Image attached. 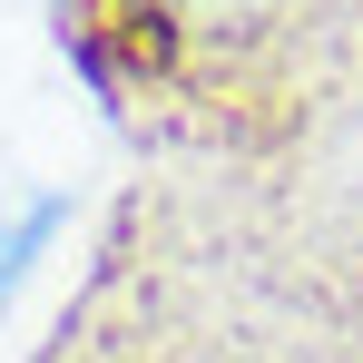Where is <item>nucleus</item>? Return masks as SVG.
<instances>
[{"label":"nucleus","instance_id":"nucleus-1","mask_svg":"<svg viewBox=\"0 0 363 363\" xmlns=\"http://www.w3.org/2000/svg\"><path fill=\"white\" fill-rule=\"evenodd\" d=\"M79 30H89L99 60L128 69V79L177 69V20H167V0H79Z\"/></svg>","mask_w":363,"mask_h":363},{"label":"nucleus","instance_id":"nucleus-2","mask_svg":"<svg viewBox=\"0 0 363 363\" xmlns=\"http://www.w3.org/2000/svg\"><path fill=\"white\" fill-rule=\"evenodd\" d=\"M50 236H60V206H30V216H20V226L0 236V295L20 285V265H30V255H40Z\"/></svg>","mask_w":363,"mask_h":363}]
</instances>
